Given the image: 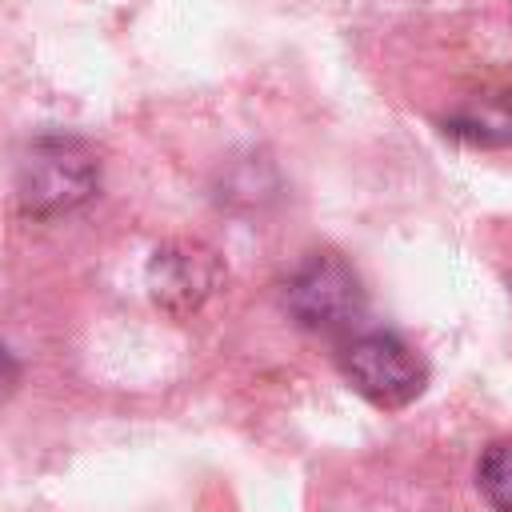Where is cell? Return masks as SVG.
I'll return each mask as SVG.
<instances>
[{
    "mask_svg": "<svg viewBox=\"0 0 512 512\" xmlns=\"http://www.w3.org/2000/svg\"><path fill=\"white\" fill-rule=\"evenodd\" d=\"M100 188V160L76 136H40L16 168V196L28 216H64Z\"/></svg>",
    "mask_w": 512,
    "mask_h": 512,
    "instance_id": "1",
    "label": "cell"
},
{
    "mask_svg": "<svg viewBox=\"0 0 512 512\" xmlns=\"http://www.w3.org/2000/svg\"><path fill=\"white\" fill-rule=\"evenodd\" d=\"M284 304L296 316V324L336 336L364 316V288L352 264H344L336 252H316L292 272Z\"/></svg>",
    "mask_w": 512,
    "mask_h": 512,
    "instance_id": "2",
    "label": "cell"
},
{
    "mask_svg": "<svg viewBox=\"0 0 512 512\" xmlns=\"http://www.w3.org/2000/svg\"><path fill=\"white\" fill-rule=\"evenodd\" d=\"M344 376L368 404L388 408V412L408 408L428 384V368L416 356V348L392 332H364L348 340Z\"/></svg>",
    "mask_w": 512,
    "mask_h": 512,
    "instance_id": "3",
    "label": "cell"
},
{
    "mask_svg": "<svg viewBox=\"0 0 512 512\" xmlns=\"http://www.w3.org/2000/svg\"><path fill=\"white\" fill-rule=\"evenodd\" d=\"M224 280L220 256L200 240H172L148 264V292L168 316L196 312Z\"/></svg>",
    "mask_w": 512,
    "mask_h": 512,
    "instance_id": "4",
    "label": "cell"
},
{
    "mask_svg": "<svg viewBox=\"0 0 512 512\" xmlns=\"http://www.w3.org/2000/svg\"><path fill=\"white\" fill-rule=\"evenodd\" d=\"M476 484L492 512H512V440H496L484 448L476 464Z\"/></svg>",
    "mask_w": 512,
    "mask_h": 512,
    "instance_id": "5",
    "label": "cell"
},
{
    "mask_svg": "<svg viewBox=\"0 0 512 512\" xmlns=\"http://www.w3.org/2000/svg\"><path fill=\"white\" fill-rule=\"evenodd\" d=\"M452 132L456 136H468L476 144H504L512 140V108L504 104H480L464 116L452 120Z\"/></svg>",
    "mask_w": 512,
    "mask_h": 512,
    "instance_id": "6",
    "label": "cell"
},
{
    "mask_svg": "<svg viewBox=\"0 0 512 512\" xmlns=\"http://www.w3.org/2000/svg\"><path fill=\"white\" fill-rule=\"evenodd\" d=\"M16 384H20V364L12 360V352L0 344V404L16 392Z\"/></svg>",
    "mask_w": 512,
    "mask_h": 512,
    "instance_id": "7",
    "label": "cell"
}]
</instances>
